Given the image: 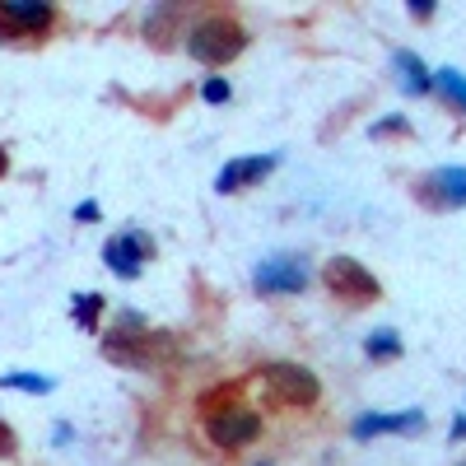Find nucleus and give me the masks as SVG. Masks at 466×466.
<instances>
[{
  "instance_id": "obj_1",
  "label": "nucleus",
  "mask_w": 466,
  "mask_h": 466,
  "mask_svg": "<svg viewBox=\"0 0 466 466\" xmlns=\"http://www.w3.org/2000/svg\"><path fill=\"white\" fill-rule=\"evenodd\" d=\"M182 47H187L191 61H201V66H228L233 56L248 52V28L233 15L215 10V15H201L197 24H187Z\"/></svg>"
},
{
  "instance_id": "obj_2",
  "label": "nucleus",
  "mask_w": 466,
  "mask_h": 466,
  "mask_svg": "<svg viewBox=\"0 0 466 466\" xmlns=\"http://www.w3.org/2000/svg\"><path fill=\"white\" fill-rule=\"evenodd\" d=\"M261 382L266 392L285 401V406H299V410H313L322 401V382L308 364H294V360H266L261 364Z\"/></svg>"
},
{
  "instance_id": "obj_3",
  "label": "nucleus",
  "mask_w": 466,
  "mask_h": 466,
  "mask_svg": "<svg viewBox=\"0 0 466 466\" xmlns=\"http://www.w3.org/2000/svg\"><path fill=\"white\" fill-rule=\"evenodd\" d=\"M308 276H313V266H308L303 252H270L266 261H257L252 285L257 294H303Z\"/></svg>"
},
{
  "instance_id": "obj_4",
  "label": "nucleus",
  "mask_w": 466,
  "mask_h": 466,
  "mask_svg": "<svg viewBox=\"0 0 466 466\" xmlns=\"http://www.w3.org/2000/svg\"><path fill=\"white\" fill-rule=\"evenodd\" d=\"M322 280L331 285V294H340V299H350V303H369V299L382 294L378 276H373L369 266H360L355 257H331V261L322 266Z\"/></svg>"
},
{
  "instance_id": "obj_5",
  "label": "nucleus",
  "mask_w": 466,
  "mask_h": 466,
  "mask_svg": "<svg viewBox=\"0 0 466 466\" xmlns=\"http://www.w3.org/2000/svg\"><path fill=\"white\" fill-rule=\"evenodd\" d=\"M149 257H154V238L145 228L116 233V238H107V248H103V266L112 270V276H122V280H136Z\"/></svg>"
},
{
  "instance_id": "obj_6",
  "label": "nucleus",
  "mask_w": 466,
  "mask_h": 466,
  "mask_svg": "<svg viewBox=\"0 0 466 466\" xmlns=\"http://www.w3.org/2000/svg\"><path fill=\"white\" fill-rule=\"evenodd\" d=\"M206 434H210L215 448L238 452V448H248V443L261 439V415L257 410H219V415L206 420Z\"/></svg>"
},
{
  "instance_id": "obj_7",
  "label": "nucleus",
  "mask_w": 466,
  "mask_h": 466,
  "mask_svg": "<svg viewBox=\"0 0 466 466\" xmlns=\"http://www.w3.org/2000/svg\"><path fill=\"white\" fill-rule=\"evenodd\" d=\"M276 164H280V154H248V159H228V164L219 168V177H215V191H219V197H228V191H243V187L270 177V173H276Z\"/></svg>"
},
{
  "instance_id": "obj_8",
  "label": "nucleus",
  "mask_w": 466,
  "mask_h": 466,
  "mask_svg": "<svg viewBox=\"0 0 466 466\" xmlns=\"http://www.w3.org/2000/svg\"><path fill=\"white\" fill-rule=\"evenodd\" d=\"M420 424H424V410H397V415H378V410H369V415H360L355 424H350V434H355V439L410 434V430H420Z\"/></svg>"
},
{
  "instance_id": "obj_9",
  "label": "nucleus",
  "mask_w": 466,
  "mask_h": 466,
  "mask_svg": "<svg viewBox=\"0 0 466 466\" xmlns=\"http://www.w3.org/2000/svg\"><path fill=\"white\" fill-rule=\"evenodd\" d=\"M0 19L15 24V28H24V33H47V28L56 24V10H52V5H24V0H5V5H0Z\"/></svg>"
},
{
  "instance_id": "obj_10",
  "label": "nucleus",
  "mask_w": 466,
  "mask_h": 466,
  "mask_svg": "<svg viewBox=\"0 0 466 466\" xmlns=\"http://www.w3.org/2000/svg\"><path fill=\"white\" fill-rule=\"evenodd\" d=\"M392 70H397V85L406 89V94H415V98H424V94H434V80H430V70H424V61L415 56V52H392Z\"/></svg>"
},
{
  "instance_id": "obj_11",
  "label": "nucleus",
  "mask_w": 466,
  "mask_h": 466,
  "mask_svg": "<svg viewBox=\"0 0 466 466\" xmlns=\"http://www.w3.org/2000/svg\"><path fill=\"white\" fill-rule=\"evenodd\" d=\"M430 187H434L439 206H466V168L461 164H448V168L430 173Z\"/></svg>"
},
{
  "instance_id": "obj_12",
  "label": "nucleus",
  "mask_w": 466,
  "mask_h": 466,
  "mask_svg": "<svg viewBox=\"0 0 466 466\" xmlns=\"http://www.w3.org/2000/svg\"><path fill=\"white\" fill-rule=\"evenodd\" d=\"M0 387L5 392H28V397H52L56 382L47 373H0Z\"/></svg>"
},
{
  "instance_id": "obj_13",
  "label": "nucleus",
  "mask_w": 466,
  "mask_h": 466,
  "mask_svg": "<svg viewBox=\"0 0 466 466\" xmlns=\"http://www.w3.org/2000/svg\"><path fill=\"white\" fill-rule=\"evenodd\" d=\"M430 80H434V94H443L448 103H457V107L466 112V75H461V70H452V66H439V70L430 75Z\"/></svg>"
},
{
  "instance_id": "obj_14",
  "label": "nucleus",
  "mask_w": 466,
  "mask_h": 466,
  "mask_svg": "<svg viewBox=\"0 0 466 466\" xmlns=\"http://www.w3.org/2000/svg\"><path fill=\"white\" fill-rule=\"evenodd\" d=\"M364 355L378 364V360H401V336L392 331V327H382V331H373L369 340H364Z\"/></svg>"
},
{
  "instance_id": "obj_15",
  "label": "nucleus",
  "mask_w": 466,
  "mask_h": 466,
  "mask_svg": "<svg viewBox=\"0 0 466 466\" xmlns=\"http://www.w3.org/2000/svg\"><path fill=\"white\" fill-rule=\"evenodd\" d=\"M70 313H75V322H80L85 331H98L103 299H98V294H75V299H70Z\"/></svg>"
},
{
  "instance_id": "obj_16",
  "label": "nucleus",
  "mask_w": 466,
  "mask_h": 466,
  "mask_svg": "<svg viewBox=\"0 0 466 466\" xmlns=\"http://www.w3.org/2000/svg\"><path fill=\"white\" fill-rule=\"evenodd\" d=\"M201 98H206V103H215V107H224V103L233 98V85L224 80V75H210V80L201 85Z\"/></svg>"
},
{
  "instance_id": "obj_17",
  "label": "nucleus",
  "mask_w": 466,
  "mask_h": 466,
  "mask_svg": "<svg viewBox=\"0 0 466 466\" xmlns=\"http://www.w3.org/2000/svg\"><path fill=\"white\" fill-rule=\"evenodd\" d=\"M378 136H410V122H406L401 112H392V116H378V122H373V140H378Z\"/></svg>"
},
{
  "instance_id": "obj_18",
  "label": "nucleus",
  "mask_w": 466,
  "mask_h": 466,
  "mask_svg": "<svg viewBox=\"0 0 466 466\" xmlns=\"http://www.w3.org/2000/svg\"><path fill=\"white\" fill-rule=\"evenodd\" d=\"M103 210H98V201H80V206H75V219H80V224H94Z\"/></svg>"
},
{
  "instance_id": "obj_19",
  "label": "nucleus",
  "mask_w": 466,
  "mask_h": 466,
  "mask_svg": "<svg viewBox=\"0 0 466 466\" xmlns=\"http://www.w3.org/2000/svg\"><path fill=\"white\" fill-rule=\"evenodd\" d=\"M410 15H415V19H434L439 5H434V0H410Z\"/></svg>"
},
{
  "instance_id": "obj_20",
  "label": "nucleus",
  "mask_w": 466,
  "mask_h": 466,
  "mask_svg": "<svg viewBox=\"0 0 466 466\" xmlns=\"http://www.w3.org/2000/svg\"><path fill=\"white\" fill-rule=\"evenodd\" d=\"M70 439H75V430H70L66 420H56V424H52V443H56V448H66Z\"/></svg>"
},
{
  "instance_id": "obj_21",
  "label": "nucleus",
  "mask_w": 466,
  "mask_h": 466,
  "mask_svg": "<svg viewBox=\"0 0 466 466\" xmlns=\"http://www.w3.org/2000/svg\"><path fill=\"white\" fill-rule=\"evenodd\" d=\"M10 452H15V430L0 420V457H10Z\"/></svg>"
},
{
  "instance_id": "obj_22",
  "label": "nucleus",
  "mask_w": 466,
  "mask_h": 466,
  "mask_svg": "<svg viewBox=\"0 0 466 466\" xmlns=\"http://www.w3.org/2000/svg\"><path fill=\"white\" fill-rule=\"evenodd\" d=\"M452 439H466V415H461V420H452Z\"/></svg>"
},
{
  "instance_id": "obj_23",
  "label": "nucleus",
  "mask_w": 466,
  "mask_h": 466,
  "mask_svg": "<svg viewBox=\"0 0 466 466\" xmlns=\"http://www.w3.org/2000/svg\"><path fill=\"white\" fill-rule=\"evenodd\" d=\"M5 168H10V154H5V145H0V177H5Z\"/></svg>"
},
{
  "instance_id": "obj_24",
  "label": "nucleus",
  "mask_w": 466,
  "mask_h": 466,
  "mask_svg": "<svg viewBox=\"0 0 466 466\" xmlns=\"http://www.w3.org/2000/svg\"><path fill=\"white\" fill-rule=\"evenodd\" d=\"M261 466H270V461H261Z\"/></svg>"
}]
</instances>
